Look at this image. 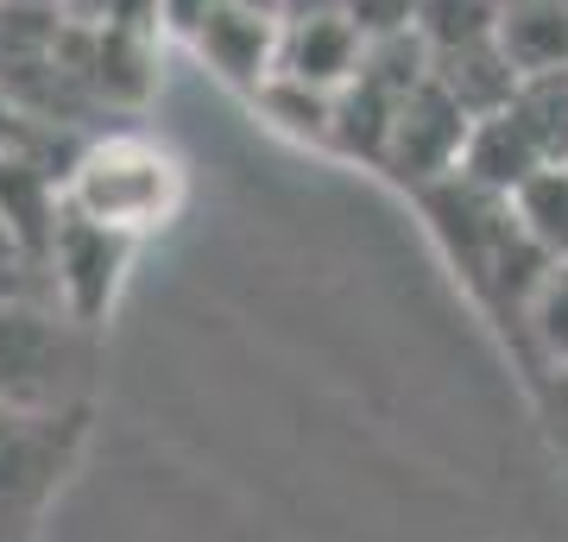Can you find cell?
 I'll list each match as a JSON object with an SVG mask.
<instances>
[{
	"label": "cell",
	"instance_id": "obj_12",
	"mask_svg": "<svg viewBox=\"0 0 568 542\" xmlns=\"http://www.w3.org/2000/svg\"><path fill=\"white\" fill-rule=\"evenodd\" d=\"M499 7L506 0H417V44L429 58H448V51H467V44H487L499 32Z\"/></svg>",
	"mask_w": 568,
	"mask_h": 542
},
{
	"label": "cell",
	"instance_id": "obj_7",
	"mask_svg": "<svg viewBox=\"0 0 568 542\" xmlns=\"http://www.w3.org/2000/svg\"><path fill=\"white\" fill-rule=\"evenodd\" d=\"M278 39H284V20H272L260 7H234V0H215L203 20H196L203 58L215 63L234 89H253V95L278 76Z\"/></svg>",
	"mask_w": 568,
	"mask_h": 542
},
{
	"label": "cell",
	"instance_id": "obj_13",
	"mask_svg": "<svg viewBox=\"0 0 568 542\" xmlns=\"http://www.w3.org/2000/svg\"><path fill=\"white\" fill-rule=\"evenodd\" d=\"M342 13L361 25L366 44H379V39H410V25H417V0H342Z\"/></svg>",
	"mask_w": 568,
	"mask_h": 542
},
{
	"label": "cell",
	"instance_id": "obj_6",
	"mask_svg": "<svg viewBox=\"0 0 568 542\" xmlns=\"http://www.w3.org/2000/svg\"><path fill=\"white\" fill-rule=\"evenodd\" d=\"M361 63H366V39H361V25L347 20L342 7H328V13H304V20H284L278 82L342 95L347 82L361 76Z\"/></svg>",
	"mask_w": 568,
	"mask_h": 542
},
{
	"label": "cell",
	"instance_id": "obj_14",
	"mask_svg": "<svg viewBox=\"0 0 568 542\" xmlns=\"http://www.w3.org/2000/svg\"><path fill=\"white\" fill-rule=\"evenodd\" d=\"M530 403H537V422H544V442L568 454V366H549L530 379Z\"/></svg>",
	"mask_w": 568,
	"mask_h": 542
},
{
	"label": "cell",
	"instance_id": "obj_15",
	"mask_svg": "<svg viewBox=\"0 0 568 542\" xmlns=\"http://www.w3.org/2000/svg\"><path fill=\"white\" fill-rule=\"evenodd\" d=\"M26 272H39V259L13 241V227L0 222V297H26Z\"/></svg>",
	"mask_w": 568,
	"mask_h": 542
},
{
	"label": "cell",
	"instance_id": "obj_11",
	"mask_svg": "<svg viewBox=\"0 0 568 542\" xmlns=\"http://www.w3.org/2000/svg\"><path fill=\"white\" fill-rule=\"evenodd\" d=\"M511 222L544 259H568V164H544L511 190Z\"/></svg>",
	"mask_w": 568,
	"mask_h": 542
},
{
	"label": "cell",
	"instance_id": "obj_10",
	"mask_svg": "<svg viewBox=\"0 0 568 542\" xmlns=\"http://www.w3.org/2000/svg\"><path fill=\"white\" fill-rule=\"evenodd\" d=\"M518 354H525V372H549V366H568V259H556L544 272V284L530 290L525 316H518Z\"/></svg>",
	"mask_w": 568,
	"mask_h": 542
},
{
	"label": "cell",
	"instance_id": "obj_1",
	"mask_svg": "<svg viewBox=\"0 0 568 542\" xmlns=\"http://www.w3.org/2000/svg\"><path fill=\"white\" fill-rule=\"evenodd\" d=\"M190 202V164L152 133H102L63 164V208L121 241H159Z\"/></svg>",
	"mask_w": 568,
	"mask_h": 542
},
{
	"label": "cell",
	"instance_id": "obj_9",
	"mask_svg": "<svg viewBox=\"0 0 568 542\" xmlns=\"http://www.w3.org/2000/svg\"><path fill=\"white\" fill-rule=\"evenodd\" d=\"M429 76L443 82L448 95L462 101L474 121H487V114H499L511 95H518V70H511V58L499 51V39L487 44H467V51H448V58H429Z\"/></svg>",
	"mask_w": 568,
	"mask_h": 542
},
{
	"label": "cell",
	"instance_id": "obj_8",
	"mask_svg": "<svg viewBox=\"0 0 568 542\" xmlns=\"http://www.w3.org/2000/svg\"><path fill=\"white\" fill-rule=\"evenodd\" d=\"M499 51L518 76H562L568 70V0H506L499 7Z\"/></svg>",
	"mask_w": 568,
	"mask_h": 542
},
{
	"label": "cell",
	"instance_id": "obj_5",
	"mask_svg": "<svg viewBox=\"0 0 568 542\" xmlns=\"http://www.w3.org/2000/svg\"><path fill=\"white\" fill-rule=\"evenodd\" d=\"M82 442V410H13L0 403V511H32L63 480Z\"/></svg>",
	"mask_w": 568,
	"mask_h": 542
},
{
	"label": "cell",
	"instance_id": "obj_2",
	"mask_svg": "<svg viewBox=\"0 0 568 542\" xmlns=\"http://www.w3.org/2000/svg\"><path fill=\"white\" fill-rule=\"evenodd\" d=\"M95 328L58 303L0 297V403L13 410H82Z\"/></svg>",
	"mask_w": 568,
	"mask_h": 542
},
{
	"label": "cell",
	"instance_id": "obj_3",
	"mask_svg": "<svg viewBox=\"0 0 568 542\" xmlns=\"http://www.w3.org/2000/svg\"><path fill=\"white\" fill-rule=\"evenodd\" d=\"M467 140H474V114H467V108L448 95L436 76H424L405 95L398 121H392L386 152H379V171H386L392 183H405L410 196H417V190H429V183H443V177L462 171Z\"/></svg>",
	"mask_w": 568,
	"mask_h": 542
},
{
	"label": "cell",
	"instance_id": "obj_4",
	"mask_svg": "<svg viewBox=\"0 0 568 542\" xmlns=\"http://www.w3.org/2000/svg\"><path fill=\"white\" fill-rule=\"evenodd\" d=\"M133 253H140V241H121V234H108V227H89L63 208L58 241L44 253V278H51L58 309L102 335L108 316H114V303H121V290H126Z\"/></svg>",
	"mask_w": 568,
	"mask_h": 542
},
{
	"label": "cell",
	"instance_id": "obj_16",
	"mask_svg": "<svg viewBox=\"0 0 568 542\" xmlns=\"http://www.w3.org/2000/svg\"><path fill=\"white\" fill-rule=\"evenodd\" d=\"M0 158H32V121L7 89H0Z\"/></svg>",
	"mask_w": 568,
	"mask_h": 542
}]
</instances>
